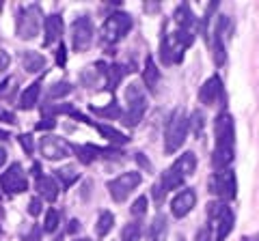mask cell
<instances>
[{
    "instance_id": "obj_42",
    "label": "cell",
    "mask_w": 259,
    "mask_h": 241,
    "mask_svg": "<svg viewBox=\"0 0 259 241\" xmlns=\"http://www.w3.org/2000/svg\"><path fill=\"white\" fill-rule=\"evenodd\" d=\"M56 123H54V118H46L41 120V123H37V130H52Z\"/></svg>"
},
{
    "instance_id": "obj_19",
    "label": "cell",
    "mask_w": 259,
    "mask_h": 241,
    "mask_svg": "<svg viewBox=\"0 0 259 241\" xmlns=\"http://www.w3.org/2000/svg\"><path fill=\"white\" fill-rule=\"evenodd\" d=\"M194 168H197V155H194L192 151H188V153H184L182 157L175 159L171 170H175L177 174H182V176H190L194 172Z\"/></svg>"
},
{
    "instance_id": "obj_16",
    "label": "cell",
    "mask_w": 259,
    "mask_h": 241,
    "mask_svg": "<svg viewBox=\"0 0 259 241\" xmlns=\"http://www.w3.org/2000/svg\"><path fill=\"white\" fill-rule=\"evenodd\" d=\"M44 30H46V39H44V45H52L61 39L63 35V18L61 15H48L46 22H44Z\"/></svg>"
},
{
    "instance_id": "obj_27",
    "label": "cell",
    "mask_w": 259,
    "mask_h": 241,
    "mask_svg": "<svg viewBox=\"0 0 259 241\" xmlns=\"http://www.w3.org/2000/svg\"><path fill=\"white\" fill-rule=\"evenodd\" d=\"M173 20L177 22V26H180L182 30H190V26L194 24V13L190 11V7L188 5H180L175 9V15H173Z\"/></svg>"
},
{
    "instance_id": "obj_5",
    "label": "cell",
    "mask_w": 259,
    "mask_h": 241,
    "mask_svg": "<svg viewBox=\"0 0 259 241\" xmlns=\"http://www.w3.org/2000/svg\"><path fill=\"white\" fill-rule=\"evenodd\" d=\"M125 101H127V114L123 116V125L136 127L143 120L145 112H147V95H145L141 84L132 82L125 88Z\"/></svg>"
},
{
    "instance_id": "obj_6",
    "label": "cell",
    "mask_w": 259,
    "mask_h": 241,
    "mask_svg": "<svg viewBox=\"0 0 259 241\" xmlns=\"http://www.w3.org/2000/svg\"><path fill=\"white\" fill-rule=\"evenodd\" d=\"M132 28V18L125 11H115L110 13L102 24V41L104 43H117L121 41Z\"/></svg>"
},
{
    "instance_id": "obj_43",
    "label": "cell",
    "mask_w": 259,
    "mask_h": 241,
    "mask_svg": "<svg viewBox=\"0 0 259 241\" xmlns=\"http://www.w3.org/2000/svg\"><path fill=\"white\" fill-rule=\"evenodd\" d=\"M134 157H136V162H139L143 168H147V170H153L151 164H149V159H145V155H143V153H136Z\"/></svg>"
},
{
    "instance_id": "obj_38",
    "label": "cell",
    "mask_w": 259,
    "mask_h": 241,
    "mask_svg": "<svg viewBox=\"0 0 259 241\" xmlns=\"http://www.w3.org/2000/svg\"><path fill=\"white\" fill-rule=\"evenodd\" d=\"M56 63H59L61 67H65V63H67V52H65V43L61 41L59 50H56Z\"/></svg>"
},
{
    "instance_id": "obj_10",
    "label": "cell",
    "mask_w": 259,
    "mask_h": 241,
    "mask_svg": "<svg viewBox=\"0 0 259 241\" xmlns=\"http://www.w3.org/2000/svg\"><path fill=\"white\" fill-rule=\"evenodd\" d=\"M93 43V22L82 15L71 24V45L76 52H87Z\"/></svg>"
},
{
    "instance_id": "obj_21",
    "label": "cell",
    "mask_w": 259,
    "mask_h": 241,
    "mask_svg": "<svg viewBox=\"0 0 259 241\" xmlns=\"http://www.w3.org/2000/svg\"><path fill=\"white\" fill-rule=\"evenodd\" d=\"M37 192L44 200H50V203H54V200L59 198V186H56V181L52 179V176H39L37 179Z\"/></svg>"
},
{
    "instance_id": "obj_13",
    "label": "cell",
    "mask_w": 259,
    "mask_h": 241,
    "mask_svg": "<svg viewBox=\"0 0 259 241\" xmlns=\"http://www.w3.org/2000/svg\"><path fill=\"white\" fill-rule=\"evenodd\" d=\"M39 151H41V157L50 159V162H59L69 155V147L63 138H56V136H44L39 140Z\"/></svg>"
},
{
    "instance_id": "obj_20",
    "label": "cell",
    "mask_w": 259,
    "mask_h": 241,
    "mask_svg": "<svg viewBox=\"0 0 259 241\" xmlns=\"http://www.w3.org/2000/svg\"><path fill=\"white\" fill-rule=\"evenodd\" d=\"M39 95H41V82L37 80V82H32L30 86L24 88V93L20 97V108L22 110H32L39 101Z\"/></svg>"
},
{
    "instance_id": "obj_49",
    "label": "cell",
    "mask_w": 259,
    "mask_h": 241,
    "mask_svg": "<svg viewBox=\"0 0 259 241\" xmlns=\"http://www.w3.org/2000/svg\"><path fill=\"white\" fill-rule=\"evenodd\" d=\"M7 84H9V82H7V80H5V82H0V93H3V88H5Z\"/></svg>"
},
{
    "instance_id": "obj_45",
    "label": "cell",
    "mask_w": 259,
    "mask_h": 241,
    "mask_svg": "<svg viewBox=\"0 0 259 241\" xmlns=\"http://www.w3.org/2000/svg\"><path fill=\"white\" fill-rule=\"evenodd\" d=\"M160 9V5L158 3H151V5H145V11H149V13H153V11H158Z\"/></svg>"
},
{
    "instance_id": "obj_22",
    "label": "cell",
    "mask_w": 259,
    "mask_h": 241,
    "mask_svg": "<svg viewBox=\"0 0 259 241\" xmlns=\"http://www.w3.org/2000/svg\"><path fill=\"white\" fill-rule=\"evenodd\" d=\"M22 65L24 69L28 71V74H39V71L46 69V56L39 54V52H24L22 56Z\"/></svg>"
},
{
    "instance_id": "obj_31",
    "label": "cell",
    "mask_w": 259,
    "mask_h": 241,
    "mask_svg": "<svg viewBox=\"0 0 259 241\" xmlns=\"http://www.w3.org/2000/svg\"><path fill=\"white\" fill-rule=\"evenodd\" d=\"M71 93V84L69 82H54L50 86V91H48V97L50 99H59V97H67V95Z\"/></svg>"
},
{
    "instance_id": "obj_37",
    "label": "cell",
    "mask_w": 259,
    "mask_h": 241,
    "mask_svg": "<svg viewBox=\"0 0 259 241\" xmlns=\"http://www.w3.org/2000/svg\"><path fill=\"white\" fill-rule=\"evenodd\" d=\"M28 213L35 218V215L41 213V198H32L30 203H28Z\"/></svg>"
},
{
    "instance_id": "obj_14",
    "label": "cell",
    "mask_w": 259,
    "mask_h": 241,
    "mask_svg": "<svg viewBox=\"0 0 259 241\" xmlns=\"http://www.w3.org/2000/svg\"><path fill=\"white\" fill-rule=\"evenodd\" d=\"M194 205H197V192L192 188H184L182 192H177V196L171 200V211L175 218H186Z\"/></svg>"
},
{
    "instance_id": "obj_7",
    "label": "cell",
    "mask_w": 259,
    "mask_h": 241,
    "mask_svg": "<svg viewBox=\"0 0 259 241\" xmlns=\"http://www.w3.org/2000/svg\"><path fill=\"white\" fill-rule=\"evenodd\" d=\"M207 218L216 226V239L214 241H225L229 237V232L233 230L236 224V215L225 203H209L207 205Z\"/></svg>"
},
{
    "instance_id": "obj_3",
    "label": "cell",
    "mask_w": 259,
    "mask_h": 241,
    "mask_svg": "<svg viewBox=\"0 0 259 241\" xmlns=\"http://www.w3.org/2000/svg\"><path fill=\"white\" fill-rule=\"evenodd\" d=\"M188 132H190V120L186 116V112L182 108L173 110L166 120V130H164V153L166 155L177 153L182 149V144L186 142Z\"/></svg>"
},
{
    "instance_id": "obj_48",
    "label": "cell",
    "mask_w": 259,
    "mask_h": 241,
    "mask_svg": "<svg viewBox=\"0 0 259 241\" xmlns=\"http://www.w3.org/2000/svg\"><path fill=\"white\" fill-rule=\"evenodd\" d=\"M9 138V132H5V130H0V140H7Z\"/></svg>"
},
{
    "instance_id": "obj_11",
    "label": "cell",
    "mask_w": 259,
    "mask_h": 241,
    "mask_svg": "<svg viewBox=\"0 0 259 241\" xmlns=\"http://www.w3.org/2000/svg\"><path fill=\"white\" fill-rule=\"evenodd\" d=\"M0 188L9 194H22V192L28 190V179L26 172L22 170L20 164H11L9 170L5 174H0Z\"/></svg>"
},
{
    "instance_id": "obj_17",
    "label": "cell",
    "mask_w": 259,
    "mask_h": 241,
    "mask_svg": "<svg viewBox=\"0 0 259 241\" xmlns=\"http://www.w3.org/2000/svg\"><path fill=\"white\" fill-rule=\"evenodd\" d=\"M168 235V222L164 213H158L156 218L151 220L149 230H147V239L149 241H164Z\"/></svg>"
},
{
    "instance_id": "obj_36",
    "label": "cell",
    "mask_w": 259,
    "mask_h": 241,
    "mask_svg": "<svg viewBox=\"0 0 259 241\" xmlns=\"http://www.w3.org/2000/svg\"><path fill=\"white\" fill-rule=\"evenodd\" d=\"M20 144H22V149L26 151L28 155H32V151H35V144H32V136L30 134H22L20 136Z\"/></svg>"
},
{
    "instance_id": "obj_44",
    "label": "cell",
    "mask_w": 259,
    "mask_h": 241,
    "mask_svg": "<svg viewBox=\"0 0 259 241\" xmlns=\"http://www.w3.org/2000/svg\"><path fill=\"white\" fill-rule=\"evenodd\" d=\"M0 118H3V120H9V123H15V116L11 114V112H3V114H0Z\"/></svg>"
},
{
    "instance_id": "obj_4",
    "label": "cell",
    "mask_w": 259,
    "mask_h": 241,
    "mask_svg": "<svg viewBox=\"0 0 259 241\" xmlns=\"http://www.w3.org/2000/svg\"><path fill=\"white\" fill-rule=\"evenodd\" d=\"M44 11L39 5H26L18 11V26L15 33L20 39H35L39 35V30L44 26Z\"/></svg>"
},
{
    "instance_id": "obj_9",
    "label": "cell",
    "mask_w": 259,
    "mask_h": 241,
    "mask_svg": "<svg viewBox=\"0 0 259 241\" xmlns=\"http://www.w3.org/2000/svg\"><path fill=\"white\" fill-rule=\"evenodd\" d=\"M209 192H212L214 196L223 198V200H233L238 194V181H236V174L233 170H218L212 174V179H209Z\"/></svg>"
},
{
    "instance_id": "obj_41",
    "label": "cell",
    "mask_w": 259,
    "mask_h": 241,
    "mask_svg": "<svg viewBox=\"0 0 259 241\" xmlns=\"http://www.w3.org/2000/svg\"><path fill=\"white\" fill-rule=\"evenodd\" d=\"M9 63H11V56L5 50H0V71H5L7 67H9Z\"/></svg>"
},
{
    "instance_id": "obj_18",
    "label": "cell",
    "mask_w": 259,
    "mask_h": 241,
    "mask_svg": "<svg viewBox=\"0 0 259 241\" xmlns=\"http://www.w3.org/2000/svg\"><path fill=\"white\" fill-rule=\"evenodd\" d=\"M143 80H145V86L149 88V93H156V91H158L160 71H158V65H156V61H153V56H147V61H145Z\"/></svg>"
},
{
    "instance_id": "obj_47",
    "label": "cell",
    "mask_w": 259,
    "mask_h": 241,
    "mask_svg": "<svg viewBox=\"0 0 259 241\" xmlns=\"http://www.w3.org/2000/svg\"><path fill=\"white\" fill-rule=\"evenodd\" d=\"M240 241H259V232H257V235H255V237H242Z\"/></svg>"
},
{
    "instance_id": "obj_28",
    "label": "cell",
    "mask_w": 259,
    "mask_h": 241,
    "mask_svg": "<svg viewBox=\"0 0 259 241\" xmlns=\"http://www.w3.org/2000/svg\"><path fill=\"white\" fill-rule=\"evenodd\" d=\"M97 130H100V134L104 136L106 140H110L112 144H125L130 138L125 134H121L119 130H115V127H108V125H102V123H93Z\"/></svg>"
},
{
    "instance_id": "obj_33",
    "label": "cell",
    "mask_w": 259,
    "mask_h": 241,
    "mask_svg": "<svg viewBox=\"0 0 259 241\" xmlns=\"http://www.w3.org/2000/svg\"><path fill=\"white\" fill-rule=\"evenodd\" d=\"M91 112H95L97 116H108V118H119L121 116V108H119L117 101L108 103L106 108H95V106H91Z\"/></svg>"
},
{
    "instance_id": "obj_46",
    "label": "cell",
    "mask_w": 259,
    "mask_h": 241,
    "mask_svg": "<svg viewBox=\"0 0 259 241\" xmlns=\"http://www.w3.org/2000/svg\"><path fill=\"white\" fill-rule=\"evenodd\" d=\"M7 164V151L3 149V147H0V168H3Z\"/></svg>"
},
{
    "instance_id": "obj_32",
    "label": "cell",
    "mask_w": 259,
    "mask_h": 241,
    "mask_svg": "<svg viewBox=\"0 0 259 241\" xmlns=\"http://www.w3.org/2000/svg\"><path fill=\"white\" fill-rule=\"evenodd\" d=\"M59 222H61V213L56 209H48L46 211V218H44V230L46 232H54L59 228Z\"/></svg>"
},
{
    "instance_id": "obj_40",
    "label": "cell",
    "mask_w": 259,
    "mask_h": 241,
    "mask_svg": "<svg viewBox=\"0 0 259 241\" xmlns=\"http://www.w3.org/2000/svg\"><path fill=\"white\" fill-rule=\"evenodd\" d=\"M194 241H212V239H209V226H203L201 230H197V237H194Z\"/></svg>"
},
{
    "instance_id": "obj_8",
    "label": "cell",
    "mask_w": 259,
    "mask_h": 241,
    "mask_svg": "<svg viewBox=\"0 0 259 241\" xmlns=\"http://www.w3.org/2000/svg\"><path fill=\"white\" fill-rule=\"evenodd\" d=\"M141 181H143L141 172L132 170V172H123V174L115 176V179H110L106 183V188H108L110 198L115 200V203H123V200L130 196V192H134L141 186Z\"/></svg>"
},
{
    "instance_id": "obj_15",
    "label": "cell",
    "mask_w": 259,
    "mask_h": 241,
    "mask_svg": "<svg viewBox=\"0 0 259 241\" xmlns=\"http://www.w3.org/2000/svg\"><path fill=\"white\" fill-rule=\"evenodd\" d=\"M229 26V20L225 18V15H221L214 26V41H212V52H214V65L216 67H223L227 63V50H225V39H223V33L225 28Z\"/></svg>"
},
{
    "instance_id": "obj_35",
    "label": "cell",
    "mask_w": 259,
    "mask_h": 241,
    "mask_svg": "<svg viewBox=\"0 0 259 241\" xmlns=\"http://www.w3.org/2000/svg\"><path fill=\"white\" fill-rule=\"evenodd\" d=\"M203 114H201V112L197 110V112H194V114H192V118H190V125L194 127V134H197V136H201V132H203Z\"/></svg>"
},
{
    "instance_id": "obj_12",
    "label": "cell",
    "mask_w": 259,
    "mask_h": 241,
    "mask_svg": "<svg viewBox=\"0 0 259 241\" xmlns=\"http://www.w3.org/2000/svg\"><path fill=\"white\" fill-rule=\"evenodd\" d=\"M199 101L203 106H216L218 101H225V88H223V80L221 76H212L207 78L203 86L199 88Z\"/></svg>"
},
{
    "instance_id": "obj_25",
    "label": "cell",
    "mask_w": 259,
    "mask_h": 241,
    "mask_svg": "<svg viewBox=\"0 0 259 241\" xmlns=\"http://www.w3.org/2000/svg\"><path fill=\"white\" fill-rule=\"evenodd\" d=\"M56 174V179L61 181V188L63 190H67L71 188L74 183L78 181V170H76V166H61V168H56L54 170Z\"/></svg>"
},
{
    "instance_id": "obj_1",
    "label": "cell",
    "mask_w": 259,
    "mask_h": 241,
    "mask_svg": "<svg viewBox=\"0 0 259 241\" xmlns=\"http://www.w3.org/2000/svg\"><path fill=\"white\" fill-rule=\"evenodd\" d=\"M214 138L216 147L212 153V166L216 170H225L233 162V144H236V127L229 112H221L214 120Z\"/></svg>"
},
{
    "instance_id": "obj_29",
    "label": "cell",
    "mask_w": 259,
    "mask_h": 241,
    "mask_svg": "<svg viewBox=\"0 0 259 241\" xmlns=\"http://www.w3.org/2000/svg\"><path fill=\"white\" fill-rule=\"evenodd\" d=\"M112 224H115V215H112L110 211H102L100 218H97V224H95L97 237H106L112 230Z\"/></svg>"
},
{
    "instance_id": "obj_39",
    "label": "cell",
    "mask_w": 259,
    "mask_h": 241,
    "mask_svg": "<svg viewBox=\"0 0 259 241\" xmlns=\"http://www.w3.org/2000/svg\"><path fill=\"white\" fill-rule=\"evenodd\" d=\"M26 241H41V228H39V226H32L30 232L26 235Z\"/></svg>"
},
{
    "instance_id": "obj_2",
    "label": "cell",
    "mask_w": 259,
    "mask_h": 241,
    "mask_svg": "<svg viewBox=\"0 0 259 241\" xmlns=\"http://www.w3.org/2000/svg\"><path fill=\"white\" fill-rule=\"evenodd\" d=\"M194 43V35L190 30H182L177 28L173 35H168L166 30L162 33V41H160V61L164 65H173L184 58V52Z\"/></svg>"
},
{
    "instance_id": "obj_26",
    "label": "cell",
    "mask_w": 259,
    "mask_h": 241,
    "mask_svg": "<svg viewBox=\"0 0 259 241\" xmlns=\"http://www.w3.org/2000/svg\"><path fill=\"white\" fill-rule=\"evenodd\" d=\"M71 149H74V153L82 164H91L93 159H97V155H102V149L93 147V144H74Z\"/></svg>"
},
{
    "instance_id": "obj_50",
    "label": "cell",
    "mask_w": 259,
    "mask_h": 241,
    "mask_svg": "<svg viewBox=\"0 0 259 241\" xmlns=\"http://www.w3.org/2000/svg\"><path fill=\"white\" fill-rule=\"evenodd\" d=\"M74 241H91V239H74Z\"/></svg>"
},
{
    "instance_id": "obj_34",
    "label": "cell",
    "mask_w": 259,
    "mask_h": 241,
    "mask_svg": "<svg viewBox=\"0 0 259 241\" xmlns=\"http://www.w3.org/2000/svg\"><path fill=\"white\" fill-rule=\"evenodd\" d=\"M147 207H149V198L147 196H139L132 203V209H130V211H132V215L134 218H141V215L147 211Z\"/></svg>"
},
{
    "instance_id": "obj_24",
    "label": "cell",
    "mask_w": 259,
    "mask_h": 241,
    "mask_svg": "<svg viewBox=\"0 0 259 241\" xmlns=\"http://www.w3.org/2000/svg\"><path fill=\"white\" fill-rule=\"evenodd\" d=\"M100 69H102V71H97V65L87 67L82 74H80V84L87 86V88H93V86L97 84V80L104 78V71H106V63H100Z\"/></svg>"
},
{
    "instance_id": "obj_23",
    "label": "cell",
    "mask_w": 259,
    "mask_h": 241,
    "mask_svg": "<svg viewBox=\"0 0 259 241\" xmlns=\"http://www.w3.org/2000/svg\"><path fill=\"white\" fill-rule=\"evenodd\" d=\"M104 78H106V91L115 93V88L121 84V80L125 78V67H121V65H106Z\"/></svg>"
},
{
    "instance_id": "obj_30",
    "label": "cell",
    "mask_w": 259,
    "mask_h": 241,
    "mask_svg": "<svg viewBox=\"0 0 259 241\" xmlns=\"http://www.w3.org/2000/svg\"><path fill=\"white\" fill-rule=\"evenodd\" d=\"M143 235V224L141 222H130L121 230V241H139Z\"/></svg>"
}]
</instances>
